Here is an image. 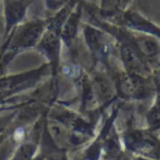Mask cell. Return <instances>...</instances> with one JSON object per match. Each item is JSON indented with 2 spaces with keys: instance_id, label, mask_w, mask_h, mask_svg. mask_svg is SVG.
Masks as SVG:
<instances>
[{
  "instance_id": "cell-1",
  "label": "cell",
  "mask_w": 160,
  "mask_h": 160,
  "mask_svg": "<svg viewBox=\"0 0 160 160\" xmlns=\"http://www.w3.org/2000/svg\"><path fill=\"white\" fill-rule=\"evenodd\" d=\"M31 154V148H23L21 151L18 153L16 160H28Z\"/></svg>"
}]
</instances>
